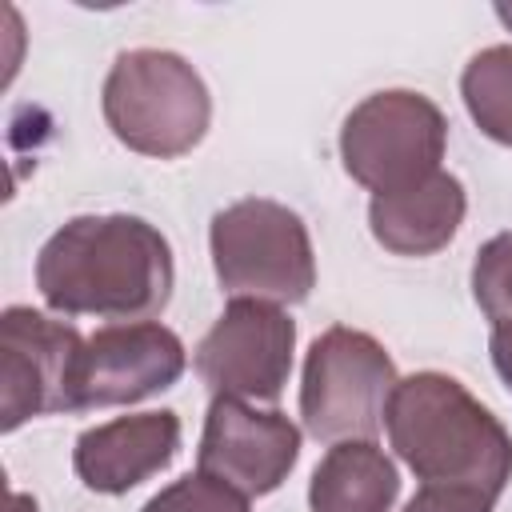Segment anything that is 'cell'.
Listing matches in <instances>:
<instances>
[{"label":"cell","mask_w":512,"mask_h":512,"mask_svg":"<svg viewBox=\"0 0 512 512\" xmlns=\"http://www.w3.org/2000/svg\"><path fill=\"white\" fill-rule=\"evenodd\" d=\"M212 268L232 300L300 304L316 288V256L304 220L268 196H244L212 216Z\"/></svg>","instance_id":"4"},{"label":"cell","mask_w":512,"mask_h":512,"mask_svg":"<svg viewBox=\"0 0 512 512\" xmlns=\"http://www.w3.org/2000/svg\"><path fill=\"white\" fill-rule=\"evenodd\" d=\"M400 496V472L376 440L328 444L308 480L312 512H392Z\"/></svg>","instance_id":"13"},{"label":"cell","mask_w":512,"mask_h":512,"mask_svg":"<svg viewBox=\"0 0 512 512\" xmlns=\"http://www.w3.org/2000/svg\"><path fill=\"white\" fill-rule=\"evenodd\" d=\"M488 352H492V368L500 372V380H504L508 392H512V324L492 328V336H488Z\"/></svg>","instance_id":"18"},{"label":"cell","mask_w":512,"mask_h":512,"mask_svg":"<svg viewBox=\"0 0 512 512\" xmlns=\"http://www.w3.org/2000/svg\"><path fill=\"white\" fill-rule=\"evenodd\" d=\"M296 460L300 428L284 412L212 396L196 448V472H208L244 496H268L288 480Z\"/></svg>","instance_id":"9"},{"label":"cell","mask_w":512,"mask_h":512,"mask_svg":"<svg viewBox=\"0 0 512 512\" xmlns=\"http://www.w3.org/2000/svg\"><path fill=\"white\" fill-rule=\"evenodd\" d=\"M112 136L140 156L176 160L192 152L212 124V96L204 76L168 48L120 52L100 92Z\"/></svg>","instance_id":"3"},{"label":"cell","mask_w":512,"mask_h":512,"mask_svg":"<svg viewBox=\"0 0 512 512\" xmlns=\"http://www.w3.org/2000/svg\"><path fill=\"white\" fill-rule=\"evenodd\" d=\"M460 96L472 124L488 140L512 148V44L480 48L460 72Z\"/></svg>","instance_id":"14"},{"label":"cell","mask_w":512,"mask_h":512,"mask_svg":"<svg viewBox=\"0 0 512 512\" xmlns=\"http://www.w3.org/2000/svg\"><path fill=\"white\" fill-rule=\"evenodd\" d=\"M176 452H180V416L160 408L84 428L72 448V468L88 492L124 496L148 476L164 472L176 460Z\"/></svg>","instance_id":"11"},{"label":"cell","mask_w":512,"mask_h":512,"mask_svg":"<svg viewBox=\"0 0 512 512\" xmlns=\"http://www.w3.org/2000/svg\"><path fill=\"white\" fill-rule=\"evenodd\" d=\"M496 20H500V24L512 32V4H496Z\"/></svg>","instance_id":"19"},{"label":"cell","mask_w":512,"mask_h":512,"mask_svg":"<svg viewBox=\"0 0 512 512\" xmlns=\"http://www.w3.org/2000/svg\"><path fill=\"white\" fill-rule=\"evenodd\" d=\"M252 496L236 492L232 484L208 476V472H188L160 488L140 512H252Z\"/></svg>","instance_id":"16"},{"label":"cell","mask_w":512,"mask_h":512,"mask_svg":"<svg viewBox=\"0 0 512 512\" xmlns=\"http://www.w3.org/2000/svg\"><path fill=\"white\" fill-rule=\"evenodd\" d=\"M468 212L464 184L452 172H432L428 180L380 192L368 200V228L380 248L396 256H432L452 244Z\"/></svg>","instance_id":"12"},{"label":"cell","mask_w":512,"mask_h":512,"mask_svg":"<svg viewBox=\"0 0 512 512\" xmlns=\"http://www.w3.org/2000/svg\"><path fill=\"white\" fill-rule=\"evenodd\" d=\"M84 336L36 308L12 304L0 316V428L16 432L24 420L76 412Z\"/></svg>","instance_id":"8"},{"label":"cell","mask_w":512,"mask_h":512,"mask_svg":"<svg viewBox=\"0 0 512 512\" xmlns=\"http://www.w3.org/2000/svg\"><path fill=\"white\" fill-rule=\"evenodd\" d=\"M472 296L492 328L512 324V232H496L472 260Z\"/></svg>","instance_id":"15"},{"label":"cell","mask_w":512,"mask_h":512,"mask_svg":"<svg viewBox=\"0 0 512 512\" xmlns=\"http://www.w3.org/2000/svg\"><path fill=\"white\" fill-rule=\"evenodd\" d=\"M296 352V320L280 304L228 300L220 320L192 352L196 376L212 396L248 404H276Z\"/></svg>","instance_id":"7"},{"label":"cell","mask_w":512,"mask_h":512,"mask_svg":"<svg viewBox=\"0 0 512 512\" xmlns=\"http://www.w3.org/2000/svg\"><path fill=\"white\" fill-rule=\"evenodd\" d=\"M172 244L156 224L128 212L72 216L36 256V288L56 316L140 324L172 300Z\"/></svg>","instance_id":"1"},{"label":"cell","mask_w":512,"mask_h":512,"mask_svg":"<svg viewBox=\"0 0 512 512\" xmlns=\"http://www.w3.org/2000/svg\"><path fill=\"white\" fill-rule=\"evenodd\" d=\"M404 512H492V504L472 492H456V488H420L404 504Z\"/></svg>","instance_id":"17"},{"label":"cell","mask_w":512,"mask_h":512,"mask_svg":"<svg viewBox=\"0 0 512 512\" xmlns=\"http://www.w3.org/2000/svg\"><path fill=\"white\" fill-rule=\"evenodd\" d=\"M384 428L424 488H456L496 504L512 480L508 428L448 372L404 376L392 388Z\"/></svg>","instance_id":"2"},{"label":"cell","mask_w":512,"mask_h":512,"mask_svg":"<svg viewBox=\"0 0 512 512\" xmlns=\"http://www.w3.org/2000/svg\"><path fill=\"white\" fill-rule=\"evenodd\" d=\"M188 368V352L172 328L160 320L108 324L84 340L76 376V412L116 408L148 400L172 388Z\"/></svg>","instance_id":"10"},{"label":"cell","mask_w":512,"mask_h":512,"mask_svg":"<svg viewBox=\"0 0 512 512\" xmlns=\"http://www.w3.org/2000/svg\"><path fill=\"white\" fill-rule=\"evenodd\" d=\"M448 120L436 100L412 88H384L364 96L340 128L344 172L372 196L400 192L440 172Z\"/></svg>","instance_id":"6"},{"label":"cell","mask_w":512,"mask_h":512,"mask_svg":"<svg viewBox=\"0 0 512 512\" xmlns=\"http://www.w3.org/2000/svg\"><path fill=\"white\" fill-rule=\"evenodd\" d=\"M396 384V364L376 336L344 324L324 328L312 340L300 376L304 432L324 444L376 440Z\"/></svg>","instance_id":"5"}]
</instances>
